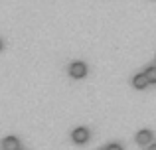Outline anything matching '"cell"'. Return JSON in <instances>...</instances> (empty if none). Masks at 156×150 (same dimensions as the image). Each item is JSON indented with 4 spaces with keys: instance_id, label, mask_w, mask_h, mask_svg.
Wrapping results in <instances>:
<instances>
[{
    "instance_id": "1",
    "label": "cell",
    "mask_w": 156,
    "mask_h": 150,
    "mask_svg": "<svg viewBox=\"0 0 156 150\" xmlns=\"http://www.w3.org/2000/svg\"><path fill=\"white\" fill-rule=\"evenodd\" d=\"M69 75L75 77V79H83V77L87 75V65L81 63V61L71 63V65H69Z\"/></svg>"
},
{
    "instance_id": "2",
    "label": "cell",
    "mask_w": 156,
    "mask_h": 150,
    "mask_svg": "<svg viewBox=\"0 0 156 150\" xmlns=\"http://www.w3.org/2000/svg\"><path fill=\"white\" fill-rule=\"evenodd\" d=\"M71 138H73V142H77V144H85L89 140V131L87 128H75Z\"/></svg>"
},
{
    "instance_id": "3",
    "label": "cell",
    "mask_w": 156,
    "mask_h": 150,
    "mask_svg": "<svg viewBox=\"0 0 156 150\" xmlns=\"http://www.w3.org/2000/svg\"><path fill=\"white\" fill-rule=\"evenodd\" d=\"M152 132L150 131H140V132H136V142L140 144V146H148L150 142H152Z\"/></svg>"
},
{
    "instance_id": "4",
    "label": "cell",
    "mask_w": 156,
    "mask_h": 150,
    "mask_svg": "<svg viewBox=\"0 0 156 150\" xmlns=\"http://www.w3.org/2000/svg\"><path fill=\"white\" fill-rule=\"evenodd\" d=\"M2 148L4 150H18L20 148V140L16 138V136H6L2 142Z\"/></svg>"
},
{
    "instance_id": "5",
    "label": "cell",
    "mask_w": 156,
    "mask_h": 150,
    "mask_svg": "<svg viewBox=\"0 0 156 150\" xmlns=\"http://www.w3.org/2000/svg\"><path fill=\"white\" fill-rule=\"evenodd\" d=\"M148 83L150 81H148V77H146V73H138V75H134V79H133V85L136 89H144Z\"/></svg>"
},
{
    "instance_id": "6",
    "label": "cell",
    "mask_w": 156,
    "mask_h": 150,
    "mask_svg": "<svg viewBox=\"0 0 156 150\" xmlns=\"http://www.w3.org/2000/svg\"><path fill=\"white\" fill-rule=\"evenodd\" d=\"M144 73H146V77H148L150 83H156V67H148Z\"/></svg>"
},
{
    "instance_id": "7",
    "label": "cell",
    "mask_w": 156,
    "mask_h": 150,
    "mask_svg": "<svg viewBox=\"0 0 156 150\" xmlns=\"http://www.w3.org/2000/svg\"><path fill=\"white\" fill-rule=\"evenodd\" d=\"M107 150H122V146H121V144H109Z\"/></svg>"
},
{
    "instance_id": "8",
    "label": "cell",
    "mask_w": 156,
    "mask_h": 150,
    "mask_svg": "<svg viewBox=\"0 0 156 150\" xmlns=\"http://www.w3.org/2000/svg\"><path fill=\"white\" fill-rule=\"evenodd\" d=\"M146 150H156V144H148V148Z\"/></svg>"
},
{
    "instance_id": "9",
    "label": "cell",
    "mask_w": 156,
    "mask_h": 150,
    "mask_svg": "<svg viewBox=\"0 0 156 150\" xmlns=\"http://www.w3.org/2000/svg\"><path fill=\"white\" fill-rule=\"evenodd\" d=\"M101 150H107V148H101Z\"/></svg>"
},
{
    "instance_id": "10",
    "label": "cell",
    "mask_w": 156,
    "mask_h": 150,
    "mask_svg": "<svg viewBox=\"0 0 156 150\" xmlns=\"http://www.w3.org/2000/svg\"><path fill=\"white\" fill-rule=\"evenodd\" d=\"M18 150H22V148H18Z\"/></svg>"
}]
</instances>
